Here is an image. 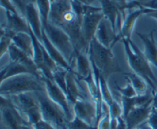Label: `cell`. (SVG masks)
<instances>
[{
    "label": "cell",
    "mask_w": 157,
    "mask_h": 129,
    "mask_svg": "<svg viewBox=\"0 0 157 129\" xmlns=\"http://www.w3.org/2000/svg\"><path fill=\"white\" fill-rule=\"evenodd\" d=\"M121 41L124 44L127 62L130 68L133 73L139 75L153 89V93L154 94L156 90L157 79L150 67V63L144 54V52H141L139 47L131 39L124 38Z\"/></svg>",
    "instance_id": "obj_1"
},
{
    "label": "cell",
    "mask_w": 157,
    "mask_h": 129,
    "mask_svg": "<svg viewBox=\"0 0 157 129\" xmlns=\"http://www.w3.org/2000/svg\"><path fill=\"white\" fill-rule=\"evenodd\" d=\"M45 91L42 78L32 73H23L1 81L0 92L2 96H11L31 92Z\"/></svg>",
    "instance_id": "obj_2"
},
{
    "label": "cell",
    "mask_w": 157,
    "mask_h": 129,
    "mask_svg": "<svg viewBox=\"0 0 157 129\" xmlns=\"http://www.w3.org/2000/svg\"><path fill=\"white\" fill-rule=\"evenodd\" d=\"M88 56L90 62L93 63L99 70L101 76L105 79L113 73H122L119 63L112 52V48L103 46L95 38L89 44Z\"/></svg>",
    "instance_id": "obj_3"
},
{
    "label": "cell",
    "mask_w": 157,
    "mask_h": 129,
    "mask_svg": "<svg viewBox=\"0 0 157 129\" xmlns=\"http://www.w3.org/2000/svg\"><path fill=\"white\" fill-rule=\"evenodd\" d=\"M36 92L35 96L39 103L43 121L48 123L55 129H67L68 122L63 109L52 100L47 93Z\"/></svg>",
    "instance_id": "obj_4"
},
{
    "label": "cell",
    "mask_w": 157,
    "mask_h": 129,
    "mask_svg": "<svg viewBox=\"0 0 157 129\" xmlns=\"http://www.w3.org/2000/svg\"><path fill=\"white\" fill-rule=\"evenodd\" d=\"M43 29L51 42L61 52L69 64H71L72 61L75 59L76 50L70 36L62 28L49 21L43 26Z\"/></svg>",
    "instance_id": "obj_5"
},
{
    "label": "cell",
    "mask_w": 157,
    "mask_h": 129,
    "mask_svg": "<svg viewBox=\"0 0 157 129\" xmlns=\"http://www.w3.org/2000/svg\"><path fill=\"white\" fill-rule=\"evenodd\" d=\"M104 17L101 7L98 8L92 6L91 5H86L85 12L81 24V32L84 38L88 44H90L91 40L94 38L98 24Z\"/></svg>",
    "instance_id": "obj_6"
},
{
    "label": "cell",
    "mask_w": 157,
    "mask_h": 129,
    "mask_svg": "<svg viewBox=\"0 0 157 129\" xmlns=\"http://www.w3.org/2000/svg\"><path fill=\"white\" fill-rule=\"evenodd\" d=\"M2 121L9 129H32L29 126L10 99L2 96Z\"/></svg>",
    "instance_id": "obj_7"
},
{
    "label": "cell",
    "mask_w": 157,
    "mask_h": 129,
    "mask_svg": "<svg viewBox=\"0 0 157 129\" xmlns=\"http://www.w3.org/2000/svg\"><path fill=\"white\" fill-rule=\"evenodd\" d=\"M42 79L44 83L45 92L48 97L63 109L67 118V120L71 121L74 118L69 106V99L66 93L55 83L53 79H48L45 77H43Z\"/></svg>",
    "instance_id": "obj_8"
},
{
    "label": "cell",
    "mask_w": 157,
    "mask_h": 129,
    "mask_svg": "<svg viewBox=\"0 0 157 129\" xmlns=\"http://www.w3.org/2000/svg\"><path fill=\"white\" fill-rule=\"evenodd\" d=\"M6 22L1 26V35L12 37L17 33H29V26L25 17L18 13L6 11Z\"/></svg>",
    "instance_id": "obj_9"
},
{
    "label": "cell",
    "mask_w": 157,
    "mask_h": 129,
    "mask_svg": "<svg viewBox=\"0 0 157 129\" xmlns=\"http://www.w3.org/2000/svg\"><path fill=\"white\" fill-rule=\"evenodd\" d=\"M100 2L104 17L110 20L113 28L116 31H118L119 33L125 18L124 14L126 9L112 0H100Z\"/></svg>",
    "instance_id": "obj_10"
},
{
    "label": "cell",
    "mask_w": 157,
    "mask_h": 129,
    "mask_svg": "<svg viewBox=\"0 0 157 129\" xmlns=\"http://www.w3.org/2000/svg\"><path fill=\"white\" fill-rule=\"evenodd\" d=\"M152 11H153V9H146V8L142 7L130 10L128 15H127V17L124 18V21H123L121 30H120L119 33L117 34V42L121 41L124 38L131 39V35L133 31V29H134L136 20L142 15H148Z\"/></svg>",
    "instance_id": "obj_11"
},
{
    "label": "cell",
    "mask_w": 157,
    "mask_h": 129,
    "mask_svg": "<svg viewBox=\"0 0 157 129\" xmlns=\"http://www.w3.org/2000/svg\"><path fill=\"white\" fill-rule=\"evenodd\" d=\"M117 34L108 18L104 17L100 21L94 38L103 46L112 48L116 44Z\"/></svg>",
    "instance_id": "obj_12"
},
{
    "label": "cell",
    "mask_w": 157,
    "mask_h": 129,
    "mask_svg": "<svg viewBox=\"0 0 157 129\" xmlns=\"http://www.w3.org/2000/svg\"><path fill=\"white\" fill-rule=\"evenodd\" d=\"M74 105V112L75 116L85 122L90 126L97 125L98 113L96 105H94L85 99L78 100Z\"/></svg>",
    "instance_id": "obj_13"
},
{
    "label": "cell",
    "mask_w": 157,
    "mask_h": 129,
    "mask_svg": "<svg viewBox=\"0 0 157 129\" xmlns=\"http://www.w3.org/2000/svg\"><path fill=\"white\" fill-rule=\"evenodd\" d=\"M8 54H9V58H10V61L18 63V64L25 66L26 67L29 69V70H30L32 74L43 78L41 72L39 71L38 67H37L35 61H34L33 58L29 56V55H28L27 53H25L24 51L20 50L18 47H16L13 44V42L9 46Z\"/></svg>",
    "instance_id": "obj_14"
},
{
    "label": "cell",
    "mask_w": 157,
    "mask_h": 129,
    "mask_svg": "<svg viewBox=\"0 0 157 129\" xmlns=\"http://www.w3.org/2000/svg\"><path fill=\"white\" fill-rule=\"evenodd\" d=\"M25 17L29 28L32 31L34 35L37 37L38 41L41 42L43 25L41 16L35 1L27 3L25 9Z\"/></svg>",
    "instance_id": "obj_15"
},
{
    "label": "cell",
    "mask_w": 157,
    "mask_h": 129,
    "mask_svg": "<svg viewBox=\"0 0 157 129\" xmlns=\"http://www.w3.org/2000/svg\"><path fill=\"white\" fill-rule=\"evenodd\" d=\"M41 44L46 49L48 54L50 55L51 57L53 59V61L56 63L57 65L60 67L66 69L68 71H74L72 70V67H71V64H69L68 61L64 58V57L61 54V52L55 47L53 44L50 41L49 38H48L45 31L44 29L42 30V38H41Z\"/></svg>",
    "instance_id": "obj_16"
},
{
    "label": "cell",
    "mask_w": 157,
    "mask_h": 129,
    "mask_svg": "<svg viewBox=\"0 0 157 129\" xmlns=\"http://www.w3.org/2000/svg\"><path fill=\"white\" fill-rule=\"evenodd\" d=\"M153 32L154 31L150 32L149 35L136 32V35L144 43V54L145 55L149 62L157 68V43L155 41Z\"/></svg>",
    "instance_id": "obj_17"
},
{
    "label": "cell",
    "mask_w": 157,
    "mask_h": 129,
    "mask_svg": "<svg viewBox=\"0 0 157 129\" xmlns=\"http://www.w3.org/2000/svg\"><path fill=\"white\" fill-rule=\"evenodd\" d=\"M75 61L76 64V76L78 79L82 80L90 74L92 70L90 58L87 53L76 51Z\"/></svg>",
    "instance_id": "obj_18"
},
{
    "label": "cell",
    "mask_w": 157,
    "mask_h": 129,
    "mask_svg": "<svg viewBox=\"0 0 157 129\" xmlns=\"http://www.w3.org/2000/svg\"><path fill=\"white\" fill-rule=\"evenodd\" d=\"M76 73L75 71H68L66 76V94L69 101L75 104L80 99H84L81 93L78 83L75 79Z\"/></svg>",
    "instance_id": "obj_19"
},
{
    "label": "cell",
    "mask_w": 157,
    "mask_h": 129,
    "mask_svg": "<svg viewBox=\"0 0 157 129\" xmlns=\"http://www.w3.org/2000/svg\"><path fill=\"white\" fill-rule=\"evenodd\" d=\"M12 42L20 50L33 58V40L30 33L20 32L12 37Z\"/></svg>",
    "instance_id": "obj_20"
},
{
    "label": "cell",
    "mask_w": 157,
    "mask_h": 129,
    "mask_svg": "<svg viewBox=\"0 0 157 129\" xmlns=\"http://www.w3.org/2000/svg\"><path fill=\"white\" fill-rule=\"evenodd\" d=\"M23 73H32L29 69L25 66L22 65L18 63L10 61L5 67H2L1 70V81L16 76V75L23 74Z\"/></svg>",
    "instance_id": "obj_21"
},
{
    "label": "cell",
    "mask_w": 157,
    "mask_h": 129,
    "mask_svg": "<svg viewBox=\"0 0 157 129\" xmlns=\"http://www.w3.org/2000/svg\"><path fill=\"white\" fill-rule=\"evenodd\" d=\"M126 79L132 84L133 88L136 90L137 95L146 94L147 90V83L141 76L135 73H124Z\"/></svg>",
    "instance_id": "obj_22"
},
{
    "label": "cell",
    "mask_w": 157,
    "mask_h": 129,
    "mask_svg": "<svg viewBox=\"0 0 157 129\" xmlns=\"http://www.w3.org/2000/svg\"><path fill=\"white\" fill-rule=\"evenodd\" d=\"M35 2L39 12L42 25L44 26L48 22L49 14L51 11V1L50 0H35Z\"/></svg>",
    "instance_id": "obj_23"
},
{
    "label": "cell",
    "mask_w": 157,
    "mask_h": 129,
    "mask_svg": "<svg viewBox=\"0 0 157 129\" xmlns=\"http://www.w3.org/2000/svg\"><path fill=\"white\" fill-rule=\"evenodd\" d=\"M67 129H95L85 122L75 116L71 121H68L67 124Z\"/></svg>",
    "instance_id": "obj_24"
},
{
    "label": "cell",
    "mask_w": 157,
    "mask_h": 129,
    "mask_svg": "<svg viewBox=\"0 0 157 129\" xmlns=\"http://www.w3.org/2000/svg\"><path fill=\"white\" fill-rule=\"evenodd\" d=\"M116 89L122 95V96H124V97H134L137 96L136 90L130 82L127 84L125 87H120L116 86Z\"/></svg>",
    "instance_id": "obj_25"
},
{
    "label": "cell",
    "mask_w": 157,
    "mask_h": 129,
    "mask_svg": "<svg viewBox=\"0 0 157 129\" xmlns=\"http://www.w3.org/2000/svg\"><path fill=\"white\" fill-rule=\"evenodd\" d=\"M12 43V38L6 35H1V42H0V56L2 57L5 53H8L9 46Z\"/></svg>",
    "instance_id": "obj_26"
},
{
    "label": "cell",
    "mask_w": 157,
    "mask_h": 129,
    "mask_svg": "<svg viewBox=\"0 0 157 129\" xmlns=\"http://www.w3.org/2000/svg\"><path fill=\"white\" fill-rule=\"evenodd\" d=\"M97 126H98V129H112L110 112H108L106 116L101 121H99Z\"/></svg>",
    "instance_id": "obj_27"
},
{
    "label": "cell",
    "mask_w": 157,
    "mask_h": 129,
    "mask_svg": "<svg viewBox=\"0 0 157 129\" xmlns=\"http://www.w3.org/2000/svg\"><path fill=\"white\" fill-rule=\"evenodd\" d=\"M148 125L152 129H157V109L154 106L152 107L151 112L149 116Z\"/></svg>",
    "instance_id": "obj_28"
},
{
    "label": "cell",
    "mask_w": 157,
    "mask_h": 129,
    "mask_svg": "<svg viewBox=\"0 0 157 129\" xmlns=\"http://www.w3.org/2000/svg\"><path fill=\"white\" fill-rule=\"evenodd\" d=\"M1 6L6 11H10V12H13V13L19 14L18 11H17L15 6L12 3V0H1Z\"/></svg>",
    "instance_id": "obj_29"
},
{
    "label": "cell",
    "mask_w": 157,
    "mask_h": 129,
    "mask_svg": "<svg viewBox=\"0 0 157 129\" xmlns=\"http://www.w3.org/2000/svg\"><path fill=\"white\" fill-rule=\"evenodd\" d=\"M112 1L114 2L115 3L118 4L119 6L124 7L127 10V6L128 4V0H112Z\"/></svg>",
    "instance_id": "obj_30"
},
{
    "label": "cell",
    "mask_w": 157,
    "mask_h": 129,
    "mask_svg": "<svg viewBox=\"0 0 157 129\" xmlns=\"http://www.w3.org/2000/svg\"><path fill=\"white\" fill-rule=\"evenodd\" d=\"M153 106H154L155 108L157 109V90L155 92L154 96H153Z\"/></svg>",
    "instance_id": "obj_31"
},
{
    "label": "cell",
    "mask_w": 157,
    "mask_h": 129,
    "mask_svg": "<svg viewBox=\"0 0 157 129\" xmlns=\"http://www.w3.org/2000/svg\"><path fill=\"white\" fill-rule=\"evenodd\" d=\"M148 15V16L151 17V18H153L157 20V10H153L150 13H149L148 15Z\"/></svg>",
    "instance_id": "obj_32"
},
{
    "label": "cell",
    "mask_w": 157,
    "mask_h": 129,
    "mask_svg": "<svg viewBox=\"0 0 157 129\" xmlns=\"http://www.w3.org/2000/svg\"><path fill=\"white\" fill-rule=\"evenodd\" d=\"M134 1L137 2H144L149 1V0H134Z\"/></svg>",
    "instance_id": "obj_33"
},
{
    "label": "cell",
    "mask_w": 157,
    "mask_h": 129,
    "mask_svg": "<svg viewBox=\"0 0 157 129\" xmlns=\"http://www.w3.org/2000/svg\"><path fill=\"white\" fill-rule=\"evenodd\" d=\"M136 129H139V128H136Z\"/></svg>",
    "instance_id": "obj_34"
}]
</instances>
